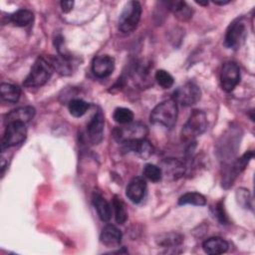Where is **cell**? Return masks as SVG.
<instances>
[{"label":"cell","mask_w":255,"mask_h":255,"mask_svg":"<svg viewBox=\"0 0 255 255\" xmlns=\"http://www.w3.org/2000/svg\"><path fill=\"white\" fill-rule=\"evenodd\" d=\"M195 3H197V4H199V5H202V6H207L208 1H205V2H202V1H195Z\"/></svg>","instance_id":"cell-35"},{"label":"cell","mask_w":255,"mask_h":255,"mask_svg":"<svg viewBox=\"0 0 255 255\" xmlns=\"http://www.w3.org/2000/svg\"><path fill=\"white\" fill-rule=\"evenodd\" d=\"M34 20V14L28 9H19L10 15L9 21L17 27H26Z\"/></svg>","instance_id":"cell-22"},{"label":"cell","mask_w":255,"mask_h":255,"mask_svg":"<svg viewBox=\"0 0 255 255\" xmlns=\"http://www.w3.org/2000/svg\"><path fill=\"white\" fill-rule=\"evenodd\" d=\"M201 98V91L197 85L188 82L177 88L172 96V99L184 107L195 105Z\"/></svg>","instance_id":"cell-7"},{"label":"cell","mask_w":255,"mask_h":255,"mask_svg":"<svg viewBox=\"0 0 255 255\" xmlns=\"http://www.w3.org/2000/svg\"><path fill=\"white\" fill-rule=\"evenodd\" d=\"M159 167L162 171V176H164L170 180H176V179L180 178L184 174L185 169H186L183 162L179 161L176 158L163 159L160 162Z\"/></svg>","instance_id":"cell-12"},{"label":"cell","mask_w":255,"mask_h":255,"mask_svg":"<svg viewBox=\"0 0 255 255\" xmlns=\"http://www.w3.org/2000/svg\"><path fill=\"white\" fill-rule=\"evenodd\" d=\"M157 84L163 89H169L173 85V77L165 70H157L154 75Z\"/></svg>","instance_id":"cell-29"},{"label":"cell","mask_w":255,"mask_h":255,"mask_svg":"<svg viewBox=\"0 0 255 255\" xmlns=\"http://www.w3.org/2000/svg\"><path fill=\"white\" fill-rule=\"evenodd\" d=\"M141 16V5L138 1H128L120 14L119 29L123 33H130L136 27Z\"/></svg>","instance_id":"cell-4"},{"label":"cell","mask_w":255,"mask_h":255,"mask_svg":"<svg viewBox=\"0 0 255 255\" xmlns=\"http://www.w3.org/2000/svg\"><path fill=\"white\" fill-rule=\"evenodd\" d=\"M228 243L221 237H210L202 243V248L205 253L210 255L223 254L228 250Z\"/></svg>","instance_id":"cell-19"},{"label":"cell","mask_w":255,"mask_h":255,"mask_svg":"<svg viewBox=\"0 0 255 255\" xmlns=\"http://www.w3.org/2000/svg\"><path fill=\"white\" fill-rule=\"evenodd\" d=\"M93 204L102 221H109L112 216V206L100 191H94L92 196Z\"/></svg>","instance_id":"cell-16"},{"label":"cell","mask_w":255,"mask_h":255,"mask_svg":"<svg viewBox=\"0 0 255 255\" xmlns=\"http://www.w3.org/2000/svg\"><path fill=\"white\" fill-rule=\"evenodd\" d=\"M207 128V119L204 112L194 110L188 117L181 129V139L185 142L192 143L194 139L202 134Z\"/></svg>","instance_id":"cell-3"},{"label":"cell","mask_w":255,"mask_h":255,"mask_svg":"<svg viewBox=\"0 0 255 255\" xmlns=\"http://www.w3.org/2000/svg\"><path fill=\"white\" fill-rule=\"evenodd\" d=\"M247 36V25L244 18H237L232 21L225 34L224 45L229 49H238Z\"/></svg>","instance_id":"cell-6"},{"label":"cell","mask_w":255,"mask_h":255,"mask_svg":"<svg viewBox=\"0 0 255 255\" xmlns=\"http://www.w3.org/2000/svg\"><path fill=\"white\" fill-rule=\"evenodd\" d=\"M148 133L147 128L141 123H129L124 127L116 128L113 131L114 138L121 143H127L145 138Z\"/></svg>","instance_id":"cell-5"},{"label":"cell","mask_w":255,"mask_h":255,"mask_svg":"<svg viewBox=\"0 0 255 255\" xmlns=\"http://www.w3.org/2000/svg\"><path fill=\"white\" fill-rule=\"evenodd\" d=\"M74 7V1H62L61 2V8L62 11L65 13H69Z\"/></svg>","instance_id":"cell-33"},{"label":"cell","mask_w":255,"mask_h":255,"mask_svg":"<svg viewBox=\"0 0 255 255\" xmlns=\"http://www.w3.org/2000/svg\"><path fill=\"white\" fill-rule=\"evenodd\" d=\"M178 116L177 103L173 99L165 100L156 105L150 113L149 121L153 125H159L166 128H172Z\"/></svg>","instance_id":"cell-1"},{"label":"cell","mask_w":255,"mask_h":255,"mask_svg":"<svg viewBox=\"0 0 255 255\" xmlns=\"http://www.w3.org/2000/svg\"><path fill=\"white\" fill-rule=\"evenodd\" d=\"M122 232L115 225H106L100 234L101 242L106 246H118L122 242Z\"/></svg>","instance_id":"cell-17"},{"label":"cell","mask_w":255,"mask_h":255,"mask_svg":"<svg viewBox=\"0 0 255 255\" xmlns=\"http://www.w3.org/2000/svg\"><path fill=\"white\" fill-rule=\"evenodd\" d=\"M253 151L252 150H249V151H246L241 157H239L234 163L233 165L231 166V169L229 170L228 172V175H225V178H224V182L227 181V183L230 185L232 184L233 180L235 179V177L240 174L244 169L245 167L247 166V164L249 163L250 159L253 157Z\"/></svg>","instance_id":"cell-18"},{"label":"cell","mask_w":255,"mask_h":255,"mask_svg":"<svg viewBox=\"0 0 255 255\" xmlns=\"http://www.w3.org/2000/svg\"><path fill=\"white\" fill-rule=\"evenodd\" d=\"M2 101L10 104H15L19 101L21 90L18 86L8 83H2L0 86Z\"/></svg>","instance_id":"cell-23"},{"label":"cell","mask_w":255,"mask_h":255,"mask_svg":"<svg viewBox=\"0 0 255 255\" xmlns=\"http://www.w3.org/2000/svg\"><path fill=\"white\" fill-rule=\"evenodd\" d=\"M215 214H216V217H217V219L222 223V224H225L228 220H227V216L225 215V213H224V210H223V208H222V205H221V203H218L217 205H216V207H215V212H214Z\"/></svg>","instance_id":"cell-32"},{"label":"cell","mask_w":255,"mask_h":255,"mask_svg":"<svg viewBox=\"0 0 255 255\" xmlns=\"http://www.w3.org/2000/svg\"><path fill=\"white\" fill-rule=\"evenodd\" d=\"M164 4L180 21H187L192 17V9L184 1H168Z\"/></svg>","instance_id":"cell-20"},{"label":"cell","mask_w":255,"mask_h":255,"mask_svg":"<svg viewBox=\"0 0 255 255\" xmlns=\"http://www.w3.org/2000/svg\"><path fill=\"white\" fill-rule=\"evenodd\" d=\"M240 82V69L239 66L233 62L229 61L223 64L220 73V84L222 90L227 93L232 92L235 87Z\"/></svg>","instance_id":"cell-9"},{"label":"cell","mask_w":255,"mask_h":255,"mask_svg":"<svg viewBox=\"0 0 255 255\" xmlns=\"http://www.w3.org/2000/svg\"><path fill=\"white\" fill-rule=\"evenodd\" d=\"M89 107H90V105L81 99L72 100L68 106L70 114L75 118H80V117L84 116L86 114V112L88 111Z\"/></svg>","instance_id":"cell-26"},{"label":"cell","mask_w":255,"mask_h":255,"mask_svg":"<svg viewBox=\"0 0 255 255\" xmlns=\"http://www.w3.org/2000/svg\"><path fill=\"white\" fill-rule=\"evenodd\" d=\"M249 192L247 189L244 188H240L236 191V198H237V202L244 208L249 207V201H250V196H249Z\"/></svg>","instance_id":"cell-31"},{"label":"cell","mask_w":255,"mask_h":255,"mask_svg":"<svg viewBox=\"0 0 255 255\" xmlns=\"http://www.w3.org/2000/svg\"><path fill=\"white\" fill-rule=\"evenodd\" d=\"M142 174L146 179H148L152 182H158L162 178V171H161L160 167L155 164H151V163H146L144 165Z\"/></svg>","instance_id":"cell-28"},{"label":"cell","mask_w":255,"mask_h":255,"mask_svg":"<svg viewBox=\"0 0 255 255\" xmlns=\"http://www.w3.org/2000/svg\"><path fill=\"white\" fill-rule=\"evenodd\" d=\"M195 205L203 206L206 204V198L199 192H186L178 199V205Z\"/></svg>","instance_id":"cell-24"},{"label":"cell","mask_w":255,"mask_h":255,"mask_svg":"<svg viewBox=\"0 0 255 255\" xmlns=\"http://www.w3.org/2000/svg\"><path fill=\"white\" fill-rule=\"evenodd\" d=\"M104 126H105L104 115L101 111H98L90 120L87 127L88 135L93 144H98L102 141L104 136Z\"/></svg>","instance_id":"cell-11"},{"label":"cell","mask_w":255,"mask_h":255,"mask_svg":"<svg viewBox=\"0 0 255 255\" xmlns=\"http://www.w3.org/2000/svg\"><path fill=\"white\" fill-rule=\"evenodd\" d=\"M182 241V237L177 234V233H168V234H163L160 236L159 239V244L163 246H173V245H178Z\"/></svg>","instance_id":"cell-30"},{"label":"cell","mask_w":255,"mask_h":255,"mask_svg":"<svg viewBox=\"0 0 255 255\" xmlns=\"http://www.w3.org/2000/svg\"><path fill=\"white\" fill-rule=\"evenodd\" d=\"M54 72L50 62L45 57H39L33 64L23 85L27 88H39L44 86Z\"/></svg>","instance_id":"cell-2"},{"label":"cell","mask_w":255,"mask_h":255,"mask_svg":"<svg viewBox=\"0 0 255 255\" xmlns=\"http://www.w3.org/2000/svg\"><path fill=\"white\" fill-rule=\"evenodd\" d=\"M124 144L127 151H133L142 159L148 158L153 153V146L146 138L127 142Z\"/></svg>","instance_id":"cell-14"},{"label":"cell","mask_w":255,"mask_h":255,"mask_svg":"<svg viewBox=\"0 0 255 255\" xmlns=\"http://www.w3.org/2000/svg\"><path fill=\"white\" fill-rule=\"evenodd\" d=\"M229 2L230 1H228V0L227 1H215V0L213 1V3L216 4V5H225V4H228Z\"/></svg>","instance_id":"cell-34"},{"label":"cell","mask_w":255,"mask_h":255,"mask_svg":"<svg viewBox=\"0 0 255 255\" xmlns=\"http://www.w3.org/2000/svg\"><path fill=\"white\" fill-rule=\"evenodd\" d=\"M146 192V181L143 177H133L127 186L126 194L132 203H139Z\"/></svg>","instance_id":"cell-13"},{"label":"cell","mask_w":255,"mask_h":255,"mask_svg":"<svg viewBox=\"0 0 255 255\" xmlns=\"http://www.w3.org/2000/svg\"><path fill=\"white\" fill-rule=\"evenodd\" d=\"M36 114V111L33 107L31 106H25V107H20L17 108L13 111H11L7 116H6V124L9 123H23L27 124L30 122Z\"/></svg>","instance_id":"cell-15"},{"label":"cell","mask_w":255,"mask_h":255,"mask_svg":"<svg viewBox=\"0 0 255 255\" xmlns=\"http://www.w3.org/2000/svg\"><path fill=\"white\" fill-rule=\"evenodd\" d=\"M115 70V60L110 55H99L92 62V71L98 78H107Z\"/></svg>","instance_id":"cell-10"},{"label":"cell","mask_w":255,"mask_h":255,"mask_svg":"<svg viewBox=\"0 0 255 255\" xmlns=\"http://www.w3.org/2000/svg\"><path fill=\"white\" fill-rule=\"evenodd\" d=\"M26 124L23 123H9L6 126V129L1 141V148L4 150L5 148L15 146L26 138L27 128Z\"/></svg>","instance_id":"cell-8"},{"label":"cell","mask_w":255,"mask_h":255,"mask_svg":"<svg viewBox=\"0 0 255 255\" xmlns=\"http://www.w3.org/2000/svg\"><path fill=\"white\" fill-rule=\"evenodd\" d=\"M113 119L118 124L128 125V124L132 122V120H133V113L131 112V110H129L128 108H123V107L117 108L114 111Z\"/></svg>","instance_id":"cell-27"},{"label":"cell","mask_w":255,"mask_h":255,"mask_svg":"<svg viewBox=\"0 0 255 255\" xmlns=\"http://www.w3.org/2000/svg\"><path fill=\"white\" fill-rule=\"evenodd\" d=\"M53 67L54 71L58 72L61 75L67 76L72 73V66L69 58L66 55H58V56H50L47 58Z\"/></svg>","instance_id":"cell-21"},{"label":"cell","mask_w":255,"mask_h":255,"mask_svg":"<svg viewBox=\"0 0 255 255\" xmlns=\"http://www.w3.org/2000/svg\"><path fill=\"white\" fill-rule=\"evenodd\" d=\"M112 206L115 211V219L117 223L124 224L128 219V211L124 201L117 195L114 196Z\"/></svg>","instance_id":"cell-25"}]
</instances>
